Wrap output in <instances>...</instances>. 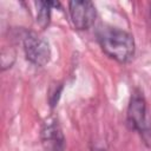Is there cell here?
Listing matches in <instances>:
<instances>
[{
    "instance_id": "1",
    "label": "cell",
    "mask_w": 151,
    "mask_h": 151,
    "mask_svg": "<svg viewBox=\"0 0 151 151\" xmlns=\"http://www.w3.org/2000/svg\"><path fill=\"white\" fill-rule=\"evenodd\" d=\"M97 40L103 52L117 63L126 64L134 54L133 35L125 29L111 26L100 27L97 32Z\"/></svg>"
},
{
    "instance_id": "2",
    "label": "cell",
    "mask_w": 151,
    "mask_h": 151,
    "mask_svg": "<svg viewBox=\"0 0 151 151\" xmlns=\"http://www.w3.org/2000/svg\"><path fill=\"white\" fill-rule=\"evenodd\" d=\"M126 122L131 130L137 131L145 142L151 137V117L147 112V104L143 92L134 90L126 111Z\"/></svg>"
},
{
    "instance_id": "3",
    "label": "cell",
    "mask_w": 151,
    "mask_h": 151,
    "mask_svg": "<svg viewBox=\"0 0 151 151\" xmlns=\"http://www.w3.org/2000/svg\"><path fill=\"white\" fill-rule=\"evenodd\" d=\"M22 48L26 59L34 66L42 67L51 60V47L47 40L34 32H25L22 35Z\"/></svg>"
},
{
    "instance_id": "4",
    "label": "cell",
    "mask_w": 151,
    "mask_h": 151,
    "mask_svg": "<svg viewBox=\"0 0 151 151\" xmlns=\"http://www.w3.org/2000/svg\"><path fill=\"white\" fill-rule=\"evenodd\" d=\"M68 13L73 26L84 31L90 28L96 20V7L93 2L87 0H73L68 2Z\"/></svg>"
},
{
    "instance_id": "5",
    "label": "cell",
    "mask_w": 151,
    "mask_h": 151,
    "mask_svg": "<svg viewBox=\"0 0 151 151\" xmlns=\"http://www.w3.org/2000/svg\"><path fill=\"white\" fill-rule=\"evenodd\" d=\"M40 140L44 147V151H65L66 140L64 133L53 118L47 119L40 130Z\"/></svg>"
},
{
    "instance_id": "6",
    "label": "cell",
    "mask_w": 151,
    "mask_h": 151,
    "mask_svg": "<svg viewBox=\"0 0 151 151\" xmlns=\"http://www.w3.org/2000/svg\"><path fill=\"white\" fill-rule=\"evenodd\" d=\"M35 6H37V22L42 29H45L50 25L52 7H58L60 6V4L55 1H38L35 2Z\"/></svg>"
},
{
    "instance_id": "7",
    "label": "cell",
    "mask_w": 151,
    "mask_h": 151,
    "mask_svg": "<svg viewBox=\"0 0 151 151\" xmlns=\"http://www.w3.org/2000/svg\"><path fill=\"white\" fill-rule=\"evenodd\" d=\"M63 88H64V85L63 83H53L50 88H48V92H47V100H48V105L51 109L55 107L59 99H60V94L63 92Z\"/></svg>"
},
{
    "instance_id": "8",
    "label": "cell",
    "mask_w": 151,
    "mask_h": 151,
    "mask_svg": "<svg viewBox=\"0 0 151 151\" xmlns=\"http://www.w3.org/2000/svg\"><path fill=\"white\" fill-rule=\"evenodd\" d=\"M14 61H15V52L12 48L2 50V52H1V71H5V70L12 67Z\"/></svg>"
},
{
    "instance_id": "9",
    "label": "cell",
    "mask_w": 151,
    "mask_h": 151,
    "mask_svg": "<svg viewBox=\"0 0 151 151\" xmlns=\"http://www.w3.org/2000/svg\"><path fill=\"white\" fill-rule=\"evenodd\" d=\"M92 151H106V149H104V147H101V146H94Z\"/></svg>"
},
{
    "instance_id": "10",
    "label": "cell",
    "mask_w": 151,
    "mask_h": 151,
    "mask_svg": "<svg viewBox=\"0 0 151 151\" xmlns=\"http://www.w3.org/2000/svg\"><path fill=\"white\" fill-rule=\"evenodd\" d=\"M150 12H151V9H150Z\"/></svg>"
}]
</instances>
